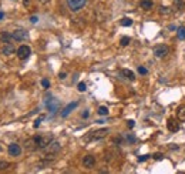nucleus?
<instances>
[{"label":"nucleus","instance_id":"obj_1","mask_svg":"<svg viewBox=\"0 0 185 174\" xmlns=\"http://www.w3.org/2000/svg\"><path fill=\"white\" fill-rule=\"evenodd\" d=\"M170 53V47L165 46V44H158V46L154 47V56L158 57V59H164V57L168 56Z\"/></svg>","mask_w":185,"mask_h":174},{"label":"nucleus","instance_id":"obj_2","mask_svg":"<svg viewBox=\"0 0 185 174\" xmlns=\"http://www.w3.org/2000/svg\"><path fill=\"white\" fill-rule=\"evenodd\" d=\"M108 128H100V130H96V131H91L90 136L86 137V140L90 141V140H100V138H104V137L108 134Z\"/></svg>","mask_w":185,"mask_h":174},{"label":"nucleus","instance_id":"obj_3","mask_svg":"<svg viewBox=\"0 0 185 174\" xmlns=\"http://www.w3.org/2000/svg\"><path fill=\"white\" fill-rule=\"evenodd\" d=\"M87 0H67V5H69L71 12H79L86 6Z\"/></svg>","mask_w":185,"mask_h":174},{"label":"nucleus","instance_id":"obj_4","mask_svg":"<svg viewBox=\"0 0 185 174\" xmlns=\"http://www.w3.org/2000/svg\"><path fill=\"white\" fill-rule=\"evenodd\" d=\"M30 54H32V49H30L27 44H23V46H20L17 49V57L20 59V60H26V59H29Z\"/></svg>","mask_w":185,"mask_h":174},{"label":"nucleus","instance_id":"obj_5","mask_svg":"<svg viewBox=\"0 0 185 174\" xmlns=\"http://www.w3.org/2000/svg\"><path fill=\"white\" fill-rule=\"evenodd\" d=\"M12 34H13V39L14 40H17V42H24V40H27L29 39L27 30H24V29H16Z\"/></svg>","mask_w":185,"mask_h":174},{"label":"nucleus","instance_id":"obj_6","mask_svg":"<svg viewBox=\"0 0 185 174\" xmlns=\"http://www.w3.org/2000/svg\"><path fill=\"white\" fill-rule=\"evenodd\" d=\"M46 107L50 110L51 113L54 114L57 110H59V107H60V101L57 99H54V97H49L46 101Z\"/></svg>","mask_w":185,"mask_h":174},{"label":"nucleus","instance_id":"obj_7","mask_svg":"<svg viewBox=\"0 0 185 174\" xmlns=\"http://www.w3.org/2000/svg\"><path fill=\"white\" fill-rule=\"evenodd\" d=\"M44 150L47 151V155H54V154H57L59 153V150H60V143L59 141H51L50 144L44 148Z\"/></svg>","mask_w":185,"mask_h":174},{"label":"nucleus","instance_id":"obj_8","mask_svg":"<svg viewBox=\"0 0 185 174\" xmlns=\"http://www.w3.org/2000/svg\"><path fill=\"white\" fill-rule=\"evenodd\" d=\"M39 137H40V136H36V137H33V138H30V140L26 141V144H24L26 150L34 151V150H37V148H39Z\"/></svg>","mask_w":185,"mask_h":174},{"label":"nucleus","instance_id":"obj_9","mask_svg":"<svg viewBox=\"0 0 185 174\" xmlns=\"http://www.w3.org/2000/svg\"><path fill=\"white\" fill-rule=\"evenodd\" d=\"M51 141H53V136H50V134H49V136H40L39 137V148L44 150Z\"/></svg>","mask_w":185,"mask_h":174},{"label":"nucleus","instance_id":"obj_10","mask_svg":"<svg viewBox=\"0 0 185 174\" xmlns=\"http://www.w3.org/2000/svg\"><path fill=\"white\" fill-rule=\"evenodd\" d=\"M7 151H9L10 155H13V157H18V155L22 154V147L18 146V144H16V143H12V144H9Z\"/></svg>","mask_w":185,"mask_h":174},{"label":"nucleus","instance_id":"obj_11","mask_svg":"<svg viewBox=\"0 0 185 174\" xmlns=\"http://www.w3.org/2000/svg\"><path fill=\"white\" fill-rule=\"evenodd\" d=\"M83 165L86 169H92V167L96 165V159H94V155H91V154L86 155L83 159Z\"/></svg>","mask_w":185,"mask_h":174},{"label":"nucleus","instance_id":"obj_12","mask_svg":"<svg viewBox=\"0 0 185 174\" xmlns=\"http://www.w3.org/2000/svg\"><path fill=\"white\" fill-rule=\"evenodd\" d=\"M77 106H79V103H77V101H73V103L67 104V106L64 107V110L61 111V117H67V116H69V114L71 113V111H73V110L77 107Z\"/></svg>","mask_w":185,"mask_h":174},{"label":"nucleus","instance_id":"obj_13","mask_svg":"<svg viewBox=\"0 0 185 174\" xmlns=\"http://www.w3.org/2000/svg\"><path fill=\"white\" fill-rule=\"evenodd\" d=\"M121 76H124L125 79H128V80H131V81H134V80H135L134 71L128 70V69H123V70H121Z\"/></svg>","mask_w":185,"mask_h":174},{"label":"nucleus","instance_id":"obj_14","mask_svg":"<svg viewBox=\"0 0 185 174\" xmlns=\"http://www.w3.org/2000/svg\"><path fill=\"white\" fill-rule=\"evenodd\" d=\"M140 6H141V9H144V10H150L154 7V3H153V0H141V2H140Z\"/></svg>","mask_w":185,"mask_h":174},{"label":"nucleus","instance_id":"obj_15","mask_svg":"<svg viewBox=\"0 0 185 174\" xmlns=\"http://www.w3.org/2000/svg\"><path fill=\"white\" fill-rule=\"evenodd\" d=\"M13 52H14L13 44H12V43H5V46L2 49V53H3V54H12Z\"/></svg>","mask_w":185,"mask_h":174},{"label":"nucleus","instance_id":"obj_16","mask_svg":"<svg viewBox=\"0 0 185 174\" xmlns=\"http://www.w3.org/2000/svg\"><path fill=\"white\" fill-rule=\"evenodd\" d=\"M178 128H180L178 121H175L174 118H170V120H168V130H170V131H178Z\"/></svg>","mask_w":185,"mask_h":174},{"label":"nucleus","instance_id":"obj_17","mask_svg":"<svg viewBox=\"0 0 185 174\" xmlns=\"http://www.w3.org/2000/svg\"><path fill=\"white\" fill-rule=\"evenodd\" d=\"M0 40L3 43H12L13 40V34L7 33V32H3V33H0Z\"/></svg>","mask_w":185,"mask_h":174},{"label":"nucleus","instance_id":"obj_18","mask_svg":"<svg viewBox=\"0 0 185 174\" xmlns=\"http://www.w3.org/2000/svg\"><path fill=\"white\" fill-rule=\"evenodd\" d=\"M177 117H178V120H182V121L185 120V106H182V107L177 110Z\"/></svg>","mask_w":185,"mask_h":174},{"label":"nucleus","instance_id":"obj_19","mask_svg":"<svg viewBox=\"0 0 185 174\" xmlns=\"http://www.w3.org/2000/svg\"><path fill=\"white\" fill-rule=\"evenodd\" d=\"M174 5H175V7L178 10H182L185 7V2L184 0H174Z\"/></svg>","mask_w":185,"mask_h":174},{"label":"nucleus","instance_id":"obj_20","mask_svg":"<svg viewBox=\"0 0 185 174\" xmlns=\"http://www.w3.org/2000/svg\"><path fill=\"white\" fill-rule=\"evenodd\" d=\"M177 32H178V39H180V40H185V27L184 26H182V27H178Z\"/></svg>","mask_w":185,"mask_h":174},{"label":"nucleus","instance_id":"obj_21","mask_svg":"<svg viewBox=\"0 0 185 174\" xmlns=\"http://www.w3.org/2000/svg\"><path fill=\"white\" fill-rule=\"evenodd\" d=\"M131 24H133V20L128 19V17H124V19L121 20V26H124V27H128Z\"/></svg>","mask_w":185,"mask_h":174},{"label":"nucleus","instance_id":"obj_22","mask_svg":"<svg viewBox=\"0 0 185 174\" xmlns=\"http://www.w3.org/2000/svg\"><path fill=\"white\" fill-rule=\"evenodd\" d=\"M98 114H100V116H107V114H108V108H107L106 106H100V107H98Z\"/></svg>","mask_w":185,"mask_h":174},{"label":"nucleus","instance_id":"obj_23","mask_svg":"<svg viewBox=\"0 0 185 174\" xmlns=\"http://www.w3.org/2000/svg\"><path fill=\"white\" fill-rule=\"evenodd\" d=\"M160 13L164 14V16H165V14H170L171 13V9H170V7H165V6H161V7H160Z\"/></svg>","mask_w":185,"mask_h":174},{"label":"nucleus","instance_id":"obj_24","mask_svg":"<svg viewBox=\"0 0 185 174\" xmlns=\"http://www.w3.org/2000/svg\"><path fill=\"white\" fill-rule=\"evenodd\" d=\"M77 89H79L80 93H84V91L87 90V86H86V83H83V81H81V83H79V86H77Z\"/></svg>","mask_w":185,"mask_h":174},{"label":"nucleus","instance_id":"obj_25","mask_svg":"<svg viewBox=\"0 0 185 174\" xmlns=\"http://www.w3.org/2000/svg\"><path fill=\"white\" fill-rule=\"evenodd\" d=\"M121 46H128L130 44V37H127V36H124V37H121Z\"/></svg>","mask_w":185,"mask_h":174},{"label":"nucleus","instance_id":"obj_26","mask_svg":"<svg viewBox=\"0 0 185 174\" xmlns=\"http://www.w3.org/2000/svg\"><path fill=\"white\" fill-rule=\"evenodd\" d=\"M10 167V163H7V161H0V170H6Z\"/></svg>","mask_w":185,"mask_h":174},{"label":"nucleus","instance_id":"obj_27","mask_svg":"<svg viewBox=\"0 0 185 174\" xmlns=\"http://www.w3.org/2000/svg\"><path fill=\"white\" fill-rule=\"evenodd\" d=\"M42 86H43V89H49V87H50V81L47 80V79H43V80H42Z\"/></svg>","mask_w":185,"mask_h":174},{"label":"nucleus","instance_id":"obj_28","mask_svg":"<svg viewBox=\"0 0 185 174\" xmlns=\"http://www.w3.org/2000/svg\"><path fill=\"white\" fill-rule=\"evenodd\" d=\"M138 73H140V74H147V73H148V70H147V69H145V67H143V66H140L138 67Z\"/></svg>","mask_w":185,"mask_h":174},{"label":"nucleus","instance_id":"obj_29","mask_svg":"<svg viewBox=\"0 0 185 174\" xmlns=\"http://www.w3.org/2000/svg\"><path fill=\"white\" fill-rule=\"evenodd\" d=\"M43 118H44V116H40V117H39V118H37V120H36V123H34V127H39V126H40V123H42V120H43Z\"/></svg>","mask_w":185,"mask_h":174},{"label":"nucleus","instance_id":"obj_30","mask_svg":"<svg viewBox=\"0 0 185 174\" xmlns=\"http://www.w3.org/2000/svg\"><path fill=\"white\" fill-rule=\"evenodd\" d=\"M134 126H135V121H134V120H128V127L133 128Z\"/></svg>","mask_w":185,"mask_h":174},{"label":"nucleus","instance_id":"obj_31","mask_svg":"<svg viewBox=\"0 0 185 174\" xmlns=\"http://www.w3.org/2000/svg\"><path fill=\"white\" fill-rule=\"evenodd\" d=\"M37 20H39L37 16H32V17H30V22H32V23H37Z\"/></svg>","mask_w":185,"mask_h":174},{"label":"nucleus","instance_id":"obj_32","mask_svg":"<svg viewBox=\"0 0 185 174\" xmlns=\"http://www.w3.org/2000/svg\"><path fill=\"white\" fill-rule=\"evenodd\" d=\"M154 159H157V160H161V159H162V154H160V153H158V154H154Z\"/></svg>","mask_w":185,"mask_h":174},{"label":"nucleus","instance_id":"obj_33","mask_svg":"<svg viewBox=\"0 0 185 174\" xmlns=\"http://www.w3.org/2000/svg\"><path fill=\"white\" fill-rule=\"evenodd\" d=\"M147 159H148V155H141V157H140L138 160H140V161H145Z\"/></svg>","mask_w":185,"mask_h":174},{"label":"nucleus","instance_id":"obj_34","mask_svg":"<svg viewBox=\"0 0 185 174\" xmlns=\"http://www.w3.org/2000/svg\"><path fill=\"white\" fill-rule=\"evenodd\" d=\"M88 116H90V111H88V110H87V111H84V113H83V117H84V118H87Z\"/></svg>","mask_w":185,"mask_h":174},{"label":"nucleus","instance_id":"obj_35","mask_svg":"<svg viewBox=\"0 0 185 174\" xmlns=\"http://www.w3.org/2000/svg\"><path fill=\"white\" fill-rule=\"evenodd\" d=\"M59 77L63 80V79H66V77H67V74H66V73H60V76H59Z\"/></svg>","mask_w":185,"mask_h":174},{"label":"nucleus","instance_id":"obj_36","mask_svg":"<svg viewBox=\"0 0 185 174\" xmlns=\"http://www.w3.org/2000/svg\"><path fill=\"white\" fill-rule=\"evenodd\" d=\"M23 5L24 6H29V5H30V0H23Z\"/></svg>","mask_w":185,"mask_h":174},{"label":"nucleus","instance_id":"obj_37","mask_svg":"<svg viewBox=\"0 0 185 174\" xmlns=\"http://www.w3.org/2000/svg\"><path fill=\"white\" fill-rule=\"evenodd\" d=\"M3 16H5V13H3V12H0V20L3 19Z\"/></svg>","mask_w":185,"mask_h":174},{"label":"nucleus","instance_id":"obj_38","mask_svg":"<svg viewBox=\"0 0 185 174\" xmlns=\"http://www.w3.org/2000/svg\"><path fill=\"white\" fill-rule=\"evenodd\" d=\"M40 2H42V3H49L50 0H40Z\"/></svg>","mask_w":185,"mask_h":174}]
</instances>
